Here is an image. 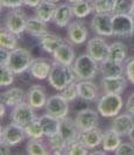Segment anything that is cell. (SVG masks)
Listing matches in <instances>:
<instances>
[{
	"label": "cell",
	"mask_w": 134,
	"mask_h": 155,
	"mask_svg": "<svg viewBox=\"0 0 134 155\" xmlns=\"http://www.w3.org/2000/svg\"><path fill=\"white\" fill-rule=\"evenodd\" d=\"M131 15H132V18L134 19V4H133V9H132V13H131Z\"/></svg>",
	"instance_id": "cell-52"
},
{
	"label": "cell",
	"mask_w": 134,
	"mask_h": 155,
	"mask_svg": "<svg viewBox=\"0 0 134 155\" xmlns=\"http://www.w3.org/2000/svg\"><path fill=\"white\" fill-rule=\"evenodd\" d=\"M38 119H39L41 126H42V130H43V133H44V137L46 138L49 139L50 137H53V135H55L57 133H60L61 119L51 116L49 113L42 114Z\"/></svg>",
	"instance_id": "cell-20"
},
{
	"label": "cell",
	"mask_w": 134,
	"mask_h": 155,
	"mask_svg": "<svg viewBox=\"0 0 134 155\" xmlns=\"http://www.w3.org/2000/svg\"><path fill=\"white\" fill-rule=\"evenodd\" d=\"M72 70L76 75V78L79 81H89L96 77L99 71V63L93 60L90 55H79L72 64Z\"/></svg>",
	"instance_id": "cell-2"
},
{
	"label": "cell",
	"mask_w": 134,
	"mask_h": 155,
	"mask_svg": "<svg viewBox=\"0 0 134 155\" xmlns=\"http://www.w3.org/2000/svg\"><path fill=\"white\" fill-rule=\"evenodd\" d=\"M64 153L69 155H87L89 154V148L85 147V145L78 139L69 143Z\"/></svg>",
	"instance_id": "cell-37"
},
{
	"label": "cell",
	"mask_w": 134,
	"mask_h": 155,
	"mask_svg": "<svg viewBox=\"0 0 134 155\" xmlns=\"http://www.w3.org/2000/svg\"><path fill=\"white\" fill-rule=\"evenodd\" d=\"M26 97L27 96L21 87H12L1 94V103H4L8 107H14L24 103Z\"/></svg>",
	"instance_id": "cell-23"
},
{
	"label": "cell",
	"mask_w": 134,
	"mask_h": 155,
	"mask_svg": "<svg viewBox=\"0 0 134 155\" xmlns=\"http://www.w3.org/2000/svg\"><path fill=\"white\" fill-rule=\"evenodd\" d=\"M11 56V50L6 48H1L0 50V65H7Z\"/></svg>",
	"instance_id": "cell-44"
},
{
	"label": "cell",
	"mask_w": 134,
	"mask_h": 155,
	"mask_svg": "<svg viewBox=\"0 0 134 155\" xmlns=\"http://www.w3.org/2000/svg\"><path fill=\"white\" fill-rule=\"evenodd\" d=\"M15 34L11 33L9 31H7L5 27L1 29L0 33V46L1 48H6L8 50H13L15 49L18 46V39H16Z\"/></svg>",
	"instance_id": "cell-34"
},
{
	"label": "cell",
	"mask_w": 134,
	"mask_h": 155,
	"mask_svg": "<svg viewBox=\"0 0 134 155\" xmlns=\"http://www.w3.org/2000/svg\"><path fill=\"white\" fill-rule=\"evenodd\" d=\"M121 137L112 128H109L104 132L102 141V147L106 152H116V149L121 143Z\"/></svg>",
	"instance_id": "cell-29"
},
{
	"label": "cell",
	"mask_w": 134,
	"mask_h": 155,
	"mask_svg": "<svg viewBox=\"0 0 134 155\" xmlns=\"http://www.w3.org/2000/svg\"><path fill=\"white\" fill-rule=\"evenodd\" d=\"M75 120L78 125L79 130L82 132H85L87 130L98 127V125H99V114L92 109H83L77 113Z\"/></svg>",
	"instance_id": "cell-13"
},
{
	"label": "cell",
	"mask_w": 134,
	"mask_h": 155,
	"mask_svg": "<svg viewBox=\"0 0 134 155\" xmlns=\"http://www.w3.org/2000/svg\"><path fill=\"white\" fill-rule=\"evenodd\" d=\"M132 50H133V53H134V43L132 45Z\"/></svg>",
	"instance_id": "cell-54"
},
{
	"label": "cell",
	"mask_w": 134,
	"mask_h": 155,
	"mask_svg": "<svg viewBox=\"0 0 134 155\" xmlns=\"http://www.w3.org/2000/svg\"><path fill=\"white\" fill-rule=\"evenodd\" d=\"M126 111L134 117V92L131 93V96L126 101Z\"/></svg>",
	"instance_id": "cell-45"
},
{
	"label": "cell",
	"mask_w": 134,
	"mask_h": 155,
	"mask_svg": "<svg viewBox=\"0 0 134 155\" xmlns=\"http://www.w3.org/2000/svg\"><path fill=\"white\" fill-rule=\"evenodd\" d=\"M27 138L25 127L15 123H11L1 128V143H6L9 147H15Z\"/></svg>",
	"instance_id": "cell-7"
},
{
	"label": "cell",
	"mask_w": 134,
	"mask_h": 155,
	"mask_svg": "<svg viewBox=\"0 0 134 155\" xmlns=\"http://www.w3.org/2000/svg\"><path fill=\"white\" fill-rule=\"evenodd\" d=\"M56 8L57 6L55 5V2L49 1V0H42L35 7V15L39 19H41L42 21L49 22V21L54 20Z\"/></svg>",
	"instance_id": "cell-25"
},
{
	"label": "cell",
	"mask_w": 134,
	"mask_h": 155,
	"mask_svg": "<svg viewBox=\"0 0 134 155\" xmlns=\"http://www.w3.org/2000/svg\"><path fill=\"white\" fill-rule=\"evenodd\" d=\"M0 153L1 155H6V154H9L11 153V147L6 145V143H1V147H0Z\"/></svg>",
	"instance_id": "cell-47"
},
{
	"label": "cell",
	"mask_w": 134,
	"mask_h": 155,
	"mask_svg": "<svg viewBox=\"0 0 134 155\" xmlns=\"http://www.w3.org/2000/svg\"><path fill=\"white\" fill-rule=\"evenodd\" d=\"M26 31L32 35L34 38H42L48 33L47 22L42 21L38 16H32L28 18L27 20V26H26Z\"/></svg>",
	"instance_id": "cell-26"
},
{
	"label": "cell",
	"mask_w": 134,
	"mask_h": 155,
	"mask_svg": "<svg viewBox=\"0 0 134 155\" xmlns=\"http://www.w3.org/2000/svg\"><path fill=\"white\" fill-rule=\"evenodd\" d=\"M134 0H116L113 14H131L133 9Z\"/></svg>",
	"instance_id": "cell-36"
},
{
	"label": "cell",
	"mask_w": 134,
	"mask_h": 155,
	"mask_svg": "<svg viewBox=\"0 0 134 155\" xmlns=\"http://www.w3.org/2000/svg\"><path fill=\"white\" fill-rule=\"evenodd\" d=\"M89 36L87 26L82 20H75L67 27V38L72 45H82L87 41Z\"/></svg>",
	"instance_id": "cell-12"
},
{
	"label": "cell",
	"mask_w": 134,
	"mask_h": 155,
	"mask_svg": "<svg viewBox=\"0 0 134 155\" xmlns=\"http://www.w3.org/2000/svg\"><path fill=\"white\" fill-rule=\"evenodd\" d=\"M77 1H79V0H68L69 4H75V2H77Z\"/></svg>",
	"instance_id": "cell-51"
},
{
	"label": "cell",
	"mask_w": 134,
	"mask_h": 155,
	"mask_svg": "<svg viewBox=\"0 0 134 155\" xmlns=\"http://www.w3.org/2000/svg\"><path fill=\"white\" fill-rule=\"evenodd\" d=\"M49 147L54 152V154H63L68 147V142L61 133H57L49 138Z\"/></svg>",
	"instance_id": "cell-32"
},
{
	"label": "cell",
	"mask_w": 134,
	"mask_h": 155,
	"mask_svg": "<svg viewBox=\"0 0 134 155\" xmlns=\"http://www.w3.org/2000/svg\"><path fill=\"white\" fill-rule=\"evenodd\" d=\"M113 35L128 39L134 35V19L131 14H113Z\"/></svg>",
	"instance_id": "cell-6"
},
{
	"label": "cell",
	"mask_w": 134,
	"mask_h": 155,
	"mask_svg": "<svg viewBox=\"0 0 134 155\" xmlns=\"http://www.w3.org/2000/svg\"><path fill=\"white\" fill-rule=\"evenodd\" d=\"M109 50H110V45H107V42L100 35L93 36L92 39L87 41V53L98 63L109 58Z\"/></svg>",
	"instance_id": "cell-10"
},
{
	"label": "cell",
	"mask_w": 134,
	"mask_h": 155,
	"mask_svg": "<svg viewBox=\"0 0 134 155\" xmlns=\"http://www.w3.org/2000/svg\"><path fill=\"white\" fill-rule=\"evenodd\" d=\"M125 68L123 63L116 62L113 60L106 58L103 62L99 63V72L103 75V77H117L124 75Z\"/></svg>",
	"instance_id": "cell-21"
},
{
	"label": "cell",
	"mask_w": 134,
	"mask_h": 155,
	"mask_svg": "<svg viewBox=\"0 0 134 155\" xmlns=\"http://www.w3.org/2000/svg\"><path fill=\"white\" fill-rule=\"evenodd\" d=\"M48 101L47 91L43 85L34 84L29 87L27 93V101L32 105L34 109H42L46 106Z\"/></svg>",
	"instance_id": "cell-16"
},
{
	"label": "cell",
	"mask_w": 134,
	"mask_h": 155,
	"mask_svg": "<svg viewBox=\"0 0 134 155\" xmlns=\"http://www.w3.org/2000/svg\"><path fill=\"white\" fill-rule=\"evenodd\" d=\"M25 131H26V135L28 139H43L44 137V133H43L39 119H35L33 123L27 125L25 127Z\"/></svg>",
	"instance_id": "cell-35"
},
{
	"label": "cell",
	"mask_w": 134,
	"mask_h": 155,
	"mask_svg": "<svg viewBox=\"0 0 134 155\" xmlns=\"http://www.w3.org/2000/svg\"><path fill=\"white\" fill-rule=\"evenodd\" d=\"M61 94H62L69 103H70V101H74L76 98L79 97L78 83H76V82L74 81L72 83H70L67 87H64L63 90L61 91Z\"/></svg>",
	"instance_id": "cell-40"
},
{
	"label": "cell",
	"mask_w": 134,
	"mask_h": 155,
	"mask_svg": "<svg viewBox=\"0 0 134 155\" xmlns=\"http://www.w3.org/2000/svg\"><path fill=\"white\" fill-rule=\"evenodd\" d=\"M51 67L53 64H50L46 58H34L29 68V74L33 78L39 81L48 79Z\"/></svg>",
	"instance_id": "cell-18"
},
{
	"label": "cell",
	"mask_w": 134,
	"mask_h": 155,
	"mask_svg": "<svg viewBox=\"0 0 134 155\" xmlns=\"http://www.w3.org/2000/svg\"><path fill=\"white\" fill-rule=\"evenodd\" d=\"M5 113H6V105L4 103H1V105H0V117L2 118L5 116Z\"/></svg>",
	"instance_id": "cell-48"
},
{
	"label": "cell",
	"mask_w": 134,
	"mask_h": 155,
	"mask_svg": "<svg viewBox=\"0 0 134 155\" xmlns=\"http://www.w3.org/2000/svg\"><path fill=\"white\" fill-rule=\"evenodd\" d=\"M75 78H76V75L72 70V67L64 65L55 61L53 63L48 82H49V85L54 87L55 90L62 91L64 87H67L75 81Z\"/></svg>",
	"instance_id": "cell-1"
},
{
	"label": "cell",
	"mask_w": 134,
	"mask_h": 155,
	"mask_svg": "<svg viewBox=\"0 0 134 155\" xmlns=\"http://www.w3.org/2000/svg\"><path fill=\"white\" fill-rule=\"evenodd\" d=\"M127 77L117 76V77H103L102 87L105 93H116L121 94L127 87Z\"/></svg>",
	"instance_id": "cell-17"
},
{
	"label": "cell",
	"mask_w": 134,
	"mask_h": 155,
	"mask_svg": "<svg viewBox=\"0 0 134 155\" xmlns=\"http://www.w3.org/2000/svg\"><path fill=\"white\" fill-rule=\"evenodd\" d=\"M116 0H93V11L96 13H112Z\"/></svg>",
	"instance_id": "cell-39"
},
{
	"label": "cell",
	"mask_w": 134,
	"mask_h": 155,
	"mask_svg": "<svg viewBox=\"0 0 134 155\" xmlns=\"http://www.w3.org/2000/svg\"><path fill=\"white\" fill-rule=\"evenodd\" d=\"M74 15L77 19L87 18L93 11V1L92 0H79L77 2L72 4Z\"/></svg>",
	"instance_id": "cell-30"
},
{
	"label": "cell",
	"mask_w": 134,
	"mask_h": 155,
	"mask_svg": "<svg viewBox=\"0 0 134 155\" xmlns=\"http://www.w3.org/2000/svg\"><path fill=\"white\" fill-rule=\"evenodd\" d=\"M128 137H129L131 142L134 143V125H133V127H132V130H131V132H129V134H128Z\"/></svg>",
	"instance_id": "cell-49"
},
{
	"label": "cell",
	"mask_w": 134,
	"mask_h": 155,
	"mask_svg": "<svg viewBox=\"0 0 134 155\" xmlns=\"http://www.w3.org/2000/svg\"><path fill=\"white\" fill-rule=\"evenodd\" d=\"M53 57H54V61H56V62L72 67V64L76 60V54H75L74 48L69 43L64 42L54 51Z\"/></svg>",
	"instance_id": "cell-19"
},
{
	"label": "cell",
	"mask_w": 134,
	"mask_h": 155,
	"mask_svg": "<svg viewBox=\"0 0 134 155\" xmlns=\"http://www.w3.org/2000/svg\"><path fill=\"white\" fill-rule=\"evenodd\" d=\"M27 154L29 155H44L49 154L48 149L42 139H29L26 146Z\"/></svg>",
	"instance_id": "cell-33"
},
{
	"label": "cell",
	"mask_w": 134,
	"mask_h": 155,
	"mask_svg": "<svg viewBox=\"0 0 134 155\" xmlns=\"http://www.w3.org/2000/svg\"><path fill=\"white\" fill-rule=\"evenodd\" d=\"M72 16H74L72 6L69 4H62L56 8L55 15H54V22L57 27L64 28V27H68Z\"/></svg>",
	"instance_id": "cell-24"
},
{
	"label": "cell",
	"mask_w": 134,
	"mask_h": 155,
	"mask_svg": "<svg viewBox=\"0 0 134 155\" xmlns=\"http://www.w3.org/2000/svg\"><path fill=\"white\" fill-rule=\"evenodd\" d=\"M112 19L113 14L111 13H96L91 20L92 31L100 36H112L113 35Z\"/></svg>",
	"instance_id": "cell-11"
},
{
	"label": "cell",
	"mask_w": 134,
	"mask_h": 155,
	"mask_svg": "<svg viewBox=\"0 0 134 155\" xmlns=\"http://www.w3.org/2000/svg\"><path fill=\"white\" fill-rule=\"evenodd\" d=\"M125 74H126L127 79L134 84V57L129 58L125 64Z\"/></svg>",
	"instance_id": "cell-42"
},
{
	"label": "cell",
	"mask_w": 134,
	"mask_h": 155,
	"mask_svg": "<svg viewBox=\"0 0 134 155\" xmlns=\"http://www.w3.org/2000/svg\"><path fill=\"white\" fill-rule=\"evenodd\" d=\"M36 118L34 107L27 101V103H21L19 105L14 106L11 112V120L15 124L20 125L22 127H26L27 125L33 123Z\"/></svg>",
	"instance_id": "cell-8"
},
{
	"label": "cell",
	"mask_w": 134,
	"mask_h": 155,
	"mask_svg": "<svg viewBox=\"0 0 134 155\" xmlns=\"http://www.w3.org/2000/svg\"><path fill=\"white\" fill-rule=\"evenodd\" d=\"M0 2L2 7L11 8V9L20 8L22 5H25L24 0H0Z\"/></svg>",
	"instance_id": "cell-43"
},
{
	"label": "cell",
	"mask_w": 134,
	"mask_h": 155,
	"mask_svg": "<svg viewBox=\"0 0 134 155\" xmlns=\"http://www.w3.org/2000/svg\"><path fill=\"white\" fill-rule=\"evenodd\" d=\"M41 1H42V0H24V2H25V5H26V6H28V7H33V8L36 7Z\"/></svg>",
	"instance_id": "cell-46"
},
{
	"label": "cell",
	"mask_w": 134,
	"mask_h": 155,
	"mask_svg": "<svg viewBox=\"0 0 134 155\" xmlns=\"http://www.w3.org/2000/svg\"><path fill=\"white\" fill-rule=\"evenodd\" d=\"M127 57V47L123 42H113L110 45L109 58L116 62L123 63Z\"/></svg>",
	"instance_id": "cell-31"
},
{
	"label": "cell",
	"mask_w": 134,
	"mask_h": 155,
	"mask_svg": "<svg viewBox=\"0 0 134 155\" xmlns=\"http://www.w3.org/2000/svg\"><path fill=\"white\" fill-rule=\"evenodd\" d=\"M123 109V98L120 94L105 93L97 101L98 113L104 118H113L118 116Z\"/></svg>",
	"instance_id": "cell-3"
},
{
	"label": "cell",
	"mask_w": 134,
	"mask_h": 155,
	"mask_svg": "<svg viewBox=\"0 0 134 155\" xmlns=\"http://www.w3.org/2000/svg\"><path fill=\"white\" fill-rule=\"evenodd\" d=\"M27 20H28V18L22 9L14 8V9H11L9 12H7V14L5 15L4 27L11 33H13L15 35H20L26 31Z\"/></svg>",
	"instance_id": "cell-5"
},
{
	"label": "cell",
	"mask_w": 134,
	"mask_h": 155,
	"mask_svg": "<svg viewBox=\"0 0 134 155\" xmlns=\"http://www.w3.org/2000/svg\"><path fill=\"white\" fill-rule=\"evenodd\" d=\"M49 1H53V2H57V1H60V0H49Z\"/></svg>",
	"instance_id": "cell-53"
},
{
	"label": "cell",
	"mask_w": 134,
	"mask_h": 155,
	"mask_svg": "<svg viewBox=\"0 0 134 155\" xmlns=\"http://www.w3.org/2000/svg\"><path fill=\"white\" fill-rule=\"evenodd\" d=\"M116 155H134V143L132 142H121L116 152Z\"/></svg>",
	"instance_id": "cell-41"
},
{
	"label": "cell",
	"mask_w": 134,
	"mask_h": 155,
	"mask_svg": "<svg viewBox=\"0 0 134 155\" xmlns=\"http://www.w3.org/2000/svg\"><path fill=\"white\" fill-rule=\"evenodd\" d=\"M79 98L87 101H93L98 98V86L95 83L89 81H79L78 82Z\"/></svg>",
	"instance_id": "cell-27"
},
{
	"label": "cell",
	"mask_w": 134,
	"mask_h": 155,
	"mask_svg": "<svg viewBox=\"0 0 134 155\" xmlns=\"http://www.w3.org/2000/svg\"><path fill=\"white\" fill-rule=\"evenodd\" d=\"M14 75H15V72L8 65H1V68H0V85L9 86L14 82Z\"/></svg>",
	"instance_id": "cell-38"
},
{
	"label": "cell",
	"mask_w": 134,
	"mask_h": 155,
	"mask_svg": "<svg viewBox=\"0 0 134 155\" xmlns=\"http://www.w3.org/2000/svg\"><path fill=\"white\" fill-rule=\"evenodd\" d=\"M133 125V116L127 112V113H123V114H118V116L113 117L111 128L113 131H116L120 137H128Z\"/></svg>",
	"instance_id": "cell-15"
},
{
	"label": "cell",
	"mask_w": 134,
	"mask_h": 155,
	"mask_svg": "<svg viewBox=\"0 0 134 155\" xmlns=\"http://www.w3.org/2000/svg\"><path fill=\"white\" fill-rule=\"evenodd\" d=\"M33 60L34 58L32 56V53L28 49L16 47L15 49L11 50V56H9L7 65L15 72V75H20L29 70Z\"/></svg>",
	"instance_id": "cell-4"
},
{
	"label": "cell",
	"mask_w": 134,
	"mask_h": 155,
	"mask_svg": "<svg viewBox=\"0 0 134 155\" xmlns=\"http://www.w3.org/2000/svg\"><path fill=\"white\" fill-rule=\"evenodd\" d=\"M62 43H64V40L60 36V35H56V34H51L48 31L46 35H43L42 38H40V45L41 48L47 51L49 54H54L56 49L61 46Z\"/></svg>",
	"instance_id": "cell-28"
},
{
	"label": "cell",
	"mask_w": 134,
	"mask_h": 155,
	"mask_svg": "<svg viewBox=\"0 0 134 155\" xmlns=\"http://www.w3.org/2000/svg\"><path fill=\"white\" fill-rule=\"evenodd\" d=\"M103 132L100 128L95 127V128H91V130H87L85 132H82L80 134V138L79 140L85 145V147L89 149H95L98 146L102 145L103 141Z\"/></svg>",
	"instance_id": "cell-22"
},
{
	"label": "cell",
	"mask_w": 134,
	"mask_h": 155,
	"mask_svg": "<svg viewBox=\"0 0 134 155\" xmlns=\"http://www.w3.org/2000/svg\"><path fill=\"white\" fill-rule=\"evenodd\" d=\"M91 154L92 155H99V154H102V155H104V154H106V150H104V149H103V150H95V152H93V153H91Z\"/></svg>",
	"instance_id": "cell-50"
},
{
	"label": "cell",
	"mask_w": 134,
	"mask_h": 155,
	"mask_svg": "<svg viewBox=\"0 0 134 155\" xmlns=\"http://www.w3.org/2000/svg\"><path fill=\"white\" fill-rule=\"evenodd\" d=\"M44 109H46V112L49 114L56 117L58 119H63L65 117H68V113H69V101L61 93L53 94L48 97Z\"/></svg>",
	"instance_id": "cell-9"
},
{
	"label": "cell",
	"mask_w": 134,
	"mask_h": 155,
	"mask_svg": "<svg viewBox=\"0 0 134 155\" xmlns=\"http://www.w3.org/2000/svg\"><path fill=\"white\" fill-rule=\"evenodd\" d=\"M60 133L64 137V139L67 140L68 145L78 140L80 138L82 131L79 130L78 125L76 123L75 119H72L70 117H65L63 119H61V128Z\"/></svg>",
	"instance_id": "cell-14"
}]
</instances>
